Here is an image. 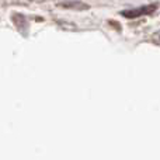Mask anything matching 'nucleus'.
Segmentation results:
<instances>
[{
	"label": "nucleus",
	"mask_w": 160,
	"mask_h": 160,
	"mask_svg": "<svg viewBox=\"0 0 160 160\" xmlns=\"http://www.w3.org/2000/svg\"><path fill=\"white\" fill-rule=\"evenodd\" d=\"M62 7H66V8H76V10H86V8H88L87 4H84V3L82 2H78V0H73V2H63L61 3Z\"/></svg>",
	"instance_id": "f03ea898"
},
{
	"label": "nucleus",
	"mask_w": 160,
	"mask_h": 160,
	"mask_svg": "<svg viewBox=\"0 0 160 160\" xmlns=\"http://www.w3.org/2000/svg\"><path fill=\"white\" fill-rule=\"evenodd\" d=\"M152 41L155 42L156 45H159V47H160V31H158V32L153 34V35H152Z\"/></svg>",
	"instance_id": "7ed1b4c3"
},
{
	"label": "nucleus",
	"mask_w": 160,
	"mask_h": 160,
	"mask_svg": "<svg viewBox=\"0 0 160 160\" xmlns=\"http://www.w3.org/2000/svg\"><path fill=\"white\" fill-rule=\"evenodd\" d=\"M156 8H158V4H146L138 8H132V10H124L121 14L124 17H127V18H136V17H141V16L152 14L153 11H156Z\"/></svg>",
	"instance_id": "f257e3e1"
}]
</instances>
